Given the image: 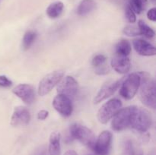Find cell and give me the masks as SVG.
<instances>
[{"label":"cell","mask_w":156,"mask_h":155,"mask_svg":"<svg viewBox=\"0 0 156 155\" xmlns=\"http://www.w3.org/2000/svg\"><path fill=\"white\" fill-rule=\"evenodd\" d=\"M141 81H140V99L142 103L146 106L152 109H155V80L150 74L145 71L139 72Z\"/></svg>","instance_id":"obj_1"},{"label":"cell","mask_w":156,"mask_h":155,"mask_svg":"<svg viewBox=\"0 0 156 155\" xmlns=\"http://www.w3.org/2000/svg\"><path fill=\"white\" fill-rule=\"evenodd\" d=\"M152 124V118L149 111L144 108L133 106L129 126L140 132H146Z\"/></svg>","instance_id":"obj_2"},{"label":"cell","mask_w":156,"mask_h":155,"mask_svg":"<svg viewBox=\"0 0 156 155\" xmlns=\"http://www.w3.org/2000/svg\"><path fill=\"white\" fill-rule=\"evenodd\" d=\"M69 134L73 139L78 140L87 147L93 150L96 138L92 131L88 127L79 123H74L70 126Z\"/></svg>","instance_id":"obj_3"},{"label":"cell","mask_w":156,"mask_h":155,"mask_svg":"<svg viewBox=\"0 0 156 155\" xmlns=\"http://www.w3.org/2000/svg\"><path fill=\"white\" fill-rule=\"evenodd\" d=\"M141 78L139 73H132L129 74L123 82L120 88V94L126 100H131L135 97L140 86Z\"/></svg>","instance_id":"obj_4"},{"label":"cell","mask_w":156,"mask_h":155,"mask_svg":"<svg viewBox=\"0 0 156 155\" xmlns=\"http://www.w3.org/2000/svg\"><path fill=\"white\" fill-rule=\"evenodd\" d=\"M122 102L117 98H113L104 103L98 109L97 117L101 124L108 123L121 109Z\"/></svg>","instance_id":"obj_5"},{"label":"cell","mask_w":156,"mask_h":155,"mask_svg":"<svg viewBox=\"0 0 156 155\" xmlns=\"http://www.w3.org/2000/svg\"><path fill=\"white\" fill-rule=\"evenodd\" d=\"M64 71L57 70L51 73H49L44 76L40 81L38 85L37 93L40 96H45L53 90L55 86L58 84L61 79L63 78Z\"/></svg>","instance_id":"obj_6"},{"label":"cell","mask_w":156,"mask_h":155,"mask_svg":"<svg viewBox=\"0 0 156 155\" xmlns=\"http://www.w3.org/2000/svg\"><path fill=\"white\" fill-rule=\"evenodd\" d=\"M133 106L120 109L115 114L111 121V129L116 132H120L130 126L131 115Z\"/></svg>","instance_id":"obj_7"},{"label":"cell","mask_w":156,"mask_h":155,"mask_svg":"<svg viewBox=\"0 0 156 155\" xmlns=\"http://www.w3.org/2000/svg\"><path fill=\"white\" fill-rule=\"evenodd\" d=\"M112 142V134L109 131H104L95 140L93 151L95 155H109Z\"/></svg>","instance_id":"obj_8"},{"label":"cell","mask_w":156,"mask_h":155,"mask_svg":"<svg viewBox=\"0 0 156 155\" xmlns=\"http://www.w3.org/2000/svg\"><path fill=\"white\" fill-rule=\"evenodd\" d=\"M79 86L78 82L73 77L67 75L62 78L60 81L58 83L57 92L59 94H63L71 99V97H75L78 92Z\"/></svg>","instance_id":"obj_9"},{"label":"cell","mask_w":156,"mask_h":155,"mask_svg":"<svg viewBox=\"0 0 156 155\" xmlns=\"http://www.w3.org/2000/svg\"><path fill=\"white\" fill-rule=\"evenodd\" d=\"M54 109L63 117H69L72 115L73 110L71 99L63 94H58L53 100Z\"/></svg>","instance_id":"obj_10"},{"label":"cell","mask_w":156,"mask_h":155,"mask_svg":"<svg viewBox=\"0 0 156 155\" xmlns=\"http://www.w3.org/2000/svg\"><path fill=\"white\" fill-rule=\"evenodd\" d=\"M12 93L26 104H31L35 100V89L32 85L21 84L13 88Z\"/></svg>","instance_id":"obj_11"},{"label":"cell","mask_w":156,"mask_h":155,"mask_svg":"<svg viewBox=\"0 0 156 155\" xmlns=\"http://www.w3.org/2000/svg\"><path fill=\"white\" fill-rule=\"evenodd\" d=\"M30 120V114L28 109L24 106H17L13 111L11 119V125L14 127L26 126Z\"/></svg>","instance_id":"obj_12"},{"label":"cell","mask_w":156,"mask_h":155,"mask_svg":"<svg viewBox=\"0 0 156 155\" xmlns=\"http://www.w3.org/2000/svg\"><path fill=\"white\" fill-rule=\"evenodd\" d=\"M121 82L122 80H117L116 81H111L105 84L101 88L100 91L98 92L97 95L94 97V103H101L103 100H106L108 97L112 96L117 91V90L120 88V84H121Z\"/></svg>","instance_id":"obj_13"},{"label":"cell","mask_w":156,"mask_h":155,"mask_svg":"<svg viewBox=\"0 0 156 155\" xmlns=\"http://www.w3.org/2000/svg\"><path fill=\"white\" fill-rule=\"evenodd\" d=\"M111 64L114 71L120 74H126L131 68V62L128 56L116 54L111 59Z\"/></svg>","instance_id":"obj_14"},{"label":"cell","mask_w":156,"mask_h":155,"mask_svg":"<svg viewBox=\"0 0 156 155\" xmlns=\"http://www.w3.org/2000/svg\"><path fill=\"white\" fill-rule=\"evenodd\" d=\"M134 50L140 56H152L155 55V47L148 41L136 39L133 41Z\"/></svg>","instance_id":"obj_15"},{"label":"cell","mask_w":156,"mask_h":155,"mask_svg":"<svg viewBox=\"0 0 156 155\" xmlns=\"http://www.w3.org/2000/svg\"><path fill=\"white\" fill-rule=\"evenodd\" d=\"M122 155H143V151L136 141L131 138H126L121 144Z\"/></svg>","instance_id":"obj_16"},{"label":"cell","mask_w":156,"mask_h":155,"mask_svg":"<svg viewBox=\"0 0 156 155\" xmlns=\"http://www.w3.org/2000/svg\"><path fill=\"white\" fill-rule=\"evenodd\" d=\"M61 135L59 132H53L49 138V155H60Z\"/></svg>","instance_id":"obj_17"},{"label":"cell","mask_w":156,"mask_h":155,"mask_svg":"<svg viewBox=\"0 0 156 155\" xmlns=\"http://www.w3.org/2000/svg\"><path fill=\"white\" fill-rule=\"evenodd\" d=\"M63 2L61 1H56L51 3L47 7V10H46V13H47V16L50 18L55 19V18H57L60 16L61 14L63 12Z\"/></svg>","instance_id":"obj_18"},{"label":"cell","mask_w":156,"mask_h":155,"mask_svg":"<svg viewBox=\"0 0 156 155\" xmlns=\"http://www.w3.org/2000/svg\"><path fill=\"white\" fill-rule=\"evenodd\" d=\"M96 7V2L94 0H82L77 7V14L84 16L92 12Z\"/></svg>","instance_id":"obj_19"},{"label":"cell","mask_w":156,"mask_h":155,"mask_svg":"<svg viewBox=\"0 0 156 155\" xmlns=\"http://www.w3.org/2000/svg\"><path fill=\"white\" fill-rule=\"evenodd\" d=\"M132 50L130 43L126 40H121L117 43L115 46V52L117 55L128 56Z\"/></svg>","instance_id":"obj_20"},{"label":"cell","mask_w":156,"mask_h":155,"mask_svg":"<svg viewBox=\"0 0 156 155\" xmlns=\"http://www.w3.org/2000/svg\"><path fill=\"white\" fill-rule=\"evenodd\" d=\"M138 27L140 30V35H143L145 37L149 38V39H152L155 36V31L152 27H149L146 22L143 21V20H140L138 21Z\"/></svg>","instance_id":"obj_21"},{"label":"cell","mask_w":156,"mask_h":155,"mask_svg":"<svg viewBox=\"0 0 156 155\" xmlns=\"http://www.w3.org/2000/svg\"><path fill=\"white\" fill-rule=\"evenodd\" d=\"M37 37L36 32L34 30H27L24 35V37L22 40V46L24 50H27L31 46L32 44L35 41Z\"/></svg>","instance_id":"obj_22"},{"label":"cell","mask_w":156,"mask_h":155,"mask_svg":"<svg viewBox=\"0 0 156 155\" xmlns=\"http://www.w3.org/2000/svg\"><path fill=\"white\" fill-rule=\"evenodd\" d=\"M148 0H129V6L135 14L140 15L147 6Z\"/></svg>","instance_id":"obj_23"},{"label":"cell","mask_w":156,"mask_h":155,"mask_svg":"<svg viewBox=\"0 0 156 155\" xmlns=\"http://www.w3.org/2000/svg\"><path fill=\"white\" fill-rule=\"evenodd\" d=\"M107 60H108V59H107V57L105 55L98 54L92 59L91 64H92V66L94 68H97L106 65Z\"/></svg>","instance_id":"obj_24"},{"label":"cell","mask_w":156,"mask_h":155,"mask_svg":"<svg viewBox=\"0 0 156 155\" xmlns=\"http://www.w3.org/2000/svg\"><path fill=\"white\" fill-rule=\"evenodd\" d=\"M123 32L124 34L129 36H136L140 35L138 26L132 25V24H130V25H126L123 28Z\"/></svg>","instance_id":"obj_25"},{"label":"cell","mask_w":156,"mask_h":155,"mask_svg":"<svg viewBox=\"0 0 156 155\" xmlns=\"http://www.w3.org/2000/svg\"><path fill=\"white\" fill-rule=\"evenodd\" d=\"M125 16H126V20L131 24H133L136 21L135 12L132 10V9L129 7V5H127L126 6V9H125Z\"/></svg>","instance_id":"obj_26"},{"label":"cell","mask_w":156,"mask_h":155,"mask_svg":"<svg viewBox=\"0 0 156 155\" xmlns=\"http://www.w3.org/2000/svg\"><path fill=\"white\" fill-rule=\"evenodd\" d=\"M12 85V81L8 78L5 75H0V87L9 88Z\"/></svg>","instance_id":"obj_27"},{"label":"cell","mask_w":156,"mask_h":155,"mask_svg":"<svg viewBox=\"0 0 156 155\" xmlns=\"http://www.w3.org/2000/svg\"><path fill=\"white\" fill-rule=\"evenodd\" d=\"M148 19L152 21H156V8H152L147 12Z\"/></svg>","instance_id":"obj_28"},{"label":"cell","mask_w":156,"mask_h":155,"mask_svg":"<svg viewBox=\"0 0 156 155\" xmlns=\"http://www.w3.org/2000/svg\"><path fill=\"white\" fill-rule=\"evenodd\" d=\"M49 112L45 109H42V110L39 111L37 113V119L39 120H45L48 117Z\"/></svg>","instance_id":"obj_29"},{"label":"cell","mask_w":156,"mask_h":155,"mask_svg":"<svg viewBox=\"0 0 156 155\" xmlns=\"http://www.w3.org/2000/svg\"><path fill=\"white\" fill-rule=\"evenodd\" d=\"M63 155H78V153L73 150H69L66 152H65Z\"/></svg>","instance_id":"obj_30"}]
</instances>
